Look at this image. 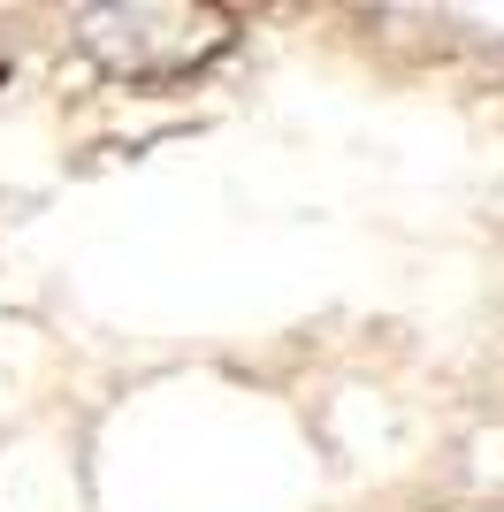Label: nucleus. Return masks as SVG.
I'll list each match as a JSON object with an SVG mask.
<instances>
[{
	"instance_id": "nucleus-1",
	"label": "nucleus",
	"mask_w": 504,
	"mask_h": 512,
	"mask_svg": "<svg viewBox=\"0 0 504 512\" xmlns=\"http://www.w3.org/2000/svg\"><path fill=\"white\" fill-rule=\"evenodd\" d=\"M77 39L107 77L168 85V77L207 69L237 39V16L230 8H199V0H123V8H92Z\"/></svg>"
}]
</instances>
